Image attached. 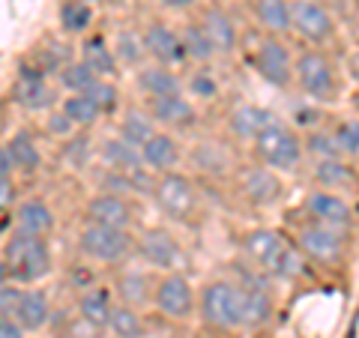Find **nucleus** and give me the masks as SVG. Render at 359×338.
<instances>
[{
  "label": "nucleus",
  "instance_id": "7",
  "mask_svg": "<svg viewBox=\"0 0 359 338\" xmlns=\"http://www.w3.org/2000/svg\"><path fill=\"white\" fill-rule=\"evenodd\" d=\"M245 60H249L255 75L269 87L290 90L297 84V54L290 51V45L285 39L261 33L252 42V51L245 54Z\"/></svg>",
  "mask_w": 359,
  "mask_h": 338
},
{
  "label": "nucleus",
  "instance_id": "40",
  "mask_svg": "<svg viewBox=\"0 0 359 338\" xmlns=\"http://www.w3.org/2000/svg\"><path fill=\"white\" fill-rule=\"evenodd\" d=\"M186 93L192 96L195 102H216L222 96V81H219V75L212 72V66H198L195 72H189Z\"/></svg>",
  "mask_w": 359,
  "mask_h": 338
},
{
  "label": "nucleus",
  "instance_id": "16",
  "mask_svg": "<svg viewBox=\"0 0 359 338\" xmlns=\"http://www.w3.org/2000/svg\"><path fill=\"white\" fill-rule=\"evenodd\" d=\"M302 216L341 234H351L356 228V212L351 207V201L341 191H330V189H311L306 201H302Z\"/></svg>",
  "mask_w": 359,
  "mask_h": 338
},
{
  "label": "nucleus",
  "instance_id": "51",
  "mask_svg": "<svg viewBox=\"0 0 359 338\" xmlns=\"http://www.w3.org/2000/svg\"><path fill=\"white\" fill-rule=\"evenodd\" d=\"M87 4H102V0H87Z\"/></svg>",
  "mask_w": 359,
  "mask_h": 338
},
{
  "label": "nucleus",
  "instance_id": "17",
  "mask_svg": "<svg viewBox=\"0 0 359 338\" xmlns=\"http://www.w3.org/2000/svg\"><path fill=\"white\" fill-rule=\"evenodd\" d=\"M150 117L156 120V126L174 135L195 132L201 126V108L189 93H174L162 99H144Z\"/></svg>",
  "mask_w": 359,
  "mask_h": 338
},
{
  "label": "nucleus",
  "instance_id": "27",
  "mask_svg": "<svg viewBox=\"0 0 359 338\" xmlns=\"http://www.w3.org/2000/svg\"><path fill=\"white\" fill-rule=\"evenodd\" d=\"M135 87L144 99H162L174 93H186V78L180 75V69L162 63H147L135 72Z\"/></svg>",
  "mask_w": 359,
  "mask_h": 338
},
{
  "label": "nucleus",
  "instance_id": "8",
  "mask_svg": "<svg viewBox=\"0 0 359 338\" xmlns=\"http://www.w3.org/2000/svg\"><path fill=\"white\" fill-rule=\"evenodd\" d=\"M290 240H294V245L306 261L318 266H341L347 255H351V234H341L311 219H302L299 224H294Z\"/></svg>",
  "mask_w": 359,
  "mask_h": 338
},
{
  "label": "nucleus",
  "instance_id": "47",
  "mask_svg": "<svg viewBox=\"0 0 359 338\" xmlns=\"http://www.w3.org/2000/svg\"><path fill=\"white\" fill-rule=\"evenodd\" d=\"M159 6L165 13L186 15V13H195V9H204V0H159Z\"/></svg>",
  "mask_w": 359,
  "mask_h": 338
},
{
  "label": "nucleus",
  "instance_id": "28",
  "mask_svg": "<svg viewBox=\"0 0 359 338\" xmlns=\"http://www.w3.org/2000/svg\"><path fill=\"white\" fill-rule=\"evenodd\" d=\"M78 58H81L99 78H111V81H114L123 69L117 63L114 48H111V39L102 36V33H87L81 39V45H78Z\"/></svg>",
  "mask_w": 359,
  "mask_h": 338
},
{
  "label": "nucleus",
  "instance_id": "34",
  "mask_svg": "<svg viewBox=\"0 0 359 338\" xmlns=\"http://www.w3.org/2000/svg\"><path fill=\"white\" fill-rule=\"evenodd\" d=\"M245 290V330H264L276 318L273 285L269 288H243Z\"/></svg>",
  "mask_w": 359,
  "mask_h": 338
},
{
  "label": "nucleus",
  "instance_id": "49",
  "mask_svg": "<svg viewBox=\"0 0 359 338\" xmlns=\"http://www.w3.org/2000/svg\"><path fill=\"white\" fill-rule=\"evenodd\" d=\"M347 75H351V81H353L356 90H359V51H353L351 58H347Z\"/></svg>",
  "mask_w": 359,
  "mask_h": 338
},
{
  "label": "nucleus",
  "instance_id": "30",
  "mask_svg": "<svg viewBox=\"0 0 359 338\" xmlns=\"http://www.w3.org/2000/svg\"><path fill=\"white\" fill-rule=\"evenodd\" d=\"M159 132V126H156V120L150 117L147 105H126L120 111V120H117V135L123 141H129L132 147H144L153 135Z\"/></svg>",
  "mask_w": 359,
  "mask_h": 338
},
{
  "label": "nucleus",
  "instance_id": "18",
  "mask_svg": "<svg viewBox=\"0 0 359 338\" xmlns=\"http://www.w3.org/2000/svg\"><path fill=\"white\" fill-rule=\"evenodd\" d=\"M141 36H144V45H147L150 63H162V66H171V69H180V66L189 63L183 36H180V30L174 25H168L162 18H150L141 27Z\"/></svg>",
  "mask_w": 359,
  "mask_h": 338
},
{
  "label": "nucleus",
  "instance_id": "35",
  "mask_svg": "<svg viewBox=\"0 0 359 338\" xmlns=\"http://www.w3.org/2000/svg\"><path fill=\"white\" fill-rule=\"evenodd\" d=\"M93 4L87 0H60L57 6V21H60V30L66 36H87L90 27H93Z\"/></svg>",
  "mask_w": 359,
  "mask_h": 338
},
{
  "label": "nucleus",
  "instance_id": "38",
  "mask_svg": "<svg viewBox=\"0 0 359 338\" xmlns=\"http://www.w3.org/2000/svg\"><path fill=\"white\" fill-rule=\"evenodd\" d=\"M311 177L318 183V189H330V191H344L347 186H353V168L347 165V159L314 162Z\"/></svg>",
  "mask_w": 359,
  "mask_h": 338
},
{
  "label": "nucleus",
  "instance_id": "29",
  "mask_svg": "<svg viewBox=\"0 0 359 338\" xmlns=\"http://www.w3.org/2000/svg\"><path fill=\"white\" fill-rule=\"evenodd\" d=\"M255 21L266 36L285 39L294 33V4L290 0H255Z\"/></svg>",
  "mask_w": 359,
  "mask_h": 338
},
{
  "label": "nucleus",
  "instance_id": "31",
  "mask_svg": "<svg viewBox=\"0 0 359 338\" xmlns=\"http://www.w3.org/2000/svg\"><path fill=\"white\" fill-rule=\"evenodd\" d=\"M111 48H114L117 63L123 66V69H135V72H138L141 66L150 63L144 36H141V30H135V27H120L114 36H111Z\"/></svg>",
  "mask_w": 359,
  "mask_h": 338
},
{
  "label": "nucleus",
  "instance_id": "33",
  "mask_svg": "<svg viewBox=\"0 0 359 338\" xmlns=\"http://www.w3.org/2000/svg\"><path fill=\"white\" fill-rule=\"evenodd\" d=\"M60 111L75 123L78 132L93 129L96 123L105 117V111L99 108V102H96L93 96H87V93H66L60 99Z\"/></svg>",
  "mask_w": 359,
  "mask_h": 338
},
{
  "label": "nucleus",
  "instance_id": "24",
  "mask_svg": "<svg viewBox=\"0 0 359 338\" xmlns=\"http://www.w3.org/2000/svg\"><path fill=\"white\" fill-rule=\"evenodd\" d=\"M57 228V216H54L51 204L39 195L18 201L13 210V231L27 234V236H48Z\"/></svg>",
  "mask_w": 359,
  "mask_h": 338
},
{
  "label": "nucleus",
  "instance_id": "26",
  "mask_svg": "<svg viewBox=\"0 0 359 338\" xmlns=\"http://www.w3.org/2000/svg\"><path fill=\"white\" fill-rule=\"evenodd\" d=\"M278 120H282V117H278L273 108H264V105H237L228 114V132L237 141H243V144H255Z\"/></svg>",
  "mask_w": 359,
  "mask_h": 338
},
{
  "label": "nucleus",
  "instance_id": "39",
  "mask_svg": "<svg viewBox=\"0 0 359 338\" xmlns=\"http://www.w3.org/2000/svg\"><path fill=\"white\" fill-rule=\"evenodd\" d=\"M192 159L198 162V168H204L207 174H231V171H237V168L231 165L228 147H224V144H216V141H201V144H195Z\"/></svg>",
  "mask_w": 359,
  "mask_h": 338
},
{
  "label": "nucleus",
  "instance_id": "3",
  "mask_svg": "<svg viewBox=\"0 0 359 338\" xmlns=\"http://www.w3.org/2000/svg\"><path fill=\"white\" fill-rule=\"evenodd\" d=\"M198 320L216 332L245 330V290L233 278H210L198 288Z\"/></svg>",
  "mask_w": 359,
  "mask_h": 338
},
{
  "label": "nucleus",
  "instance_id": "20",
  "mask_svg": "<svg viewBox=\"0 0 359 338\" xmlns=\"http://www.w3.org/2000/svg\"><path fill=\"white\" fill-rule=\"evenodd\" d=\"M96 159L105 171H114V174H123V177H135V180H147L153 177L147 168H144V159H141V150L132 147L129 141H123L120 135H105L102 141L96 144Z\"/></svg>",
  "mask_w": 359,
  "mask_h": 338
},
{
  "label": "nucleus",
  "instance_id": "12",
  "mask_svg": "<svg viewBox=\"0 0 359 338\" xmlns=\"http://www.w3.org/2000/svg\"><path fill=\"white\" fill-rule=\"evenodd\" d=\"M57 87L51 84V75L36 69L30 60L18 66V75L13 81V102L25 108L27 114H51L57 105Z\"/></svg>",
  "mask_w": 359,
  "mask_h": 338
},
{
  "label": "nucleus",
  "instance_id": "45",
  "mask_svg": "<svg viewBox=\"0 0 359 338\" xmlns=\"http://www.w3.org/2000/svg\"><path fill=\"white\" fill-rule=\"evenodd\" d=\"M45 129H48V135L51 138H60V141H69V138H75L78 135V129H75V123L63 114L60 108H54L48 117H45Z\"/></svg>",
  "mask_w": 359,
  "mask_h": 338
},
{
  "label": "nucleus",
  "instance_id": "22",
  "mask_svg": "<svg viewBox=\"0 0 359 338\" xmlns=\"http://www.w3.org/2000/svg\"><path fill=\"white\" fill-rule=\"evenodd\" d=\"M114 306H117L114 285H90V288H84L81 294H78V299H75V314H78V318H81L84 323L93 326V330L105 332Z\"/></svg>",
  "mask_w": 359,
  "mask_h": 338
},
{
  "label": "nucleus",
  "instance_id": "44",
  "mask_svg": "<svg viewBox=\"0 0 359 338\" xmlns=\"http://www.w3.org/2000/svg\"><path fill=\"white\" fill-rule=\"evenodd\" d=\"M87 96H93L96 102H99V108L105 111V117L108 114H114V111L120 108V90H117V84L111 81V78H99V81L90 87V93Z\"/></svg>",
  "mask_w": 359,
  "mask_h": 338
},
{
  "label": "nucleus",
  "instance_id": "48",
  "mask_svg": "<svg viewBox=\"0 0 359 338\" xmlns=\"http://www.w3.org/2000/svg\"><path fill=\"white\" fill-rule=\"evenodd\" d=\"M0 338H27V332L21 330V323L15 318H4L0 314Z\"/></svg>",
  "mask_w": 359,
  "mask_h": 338
},
{
  "label": "nucleus",
  "instance_id": "11",
  "mask_svg": "<svg viewBox=\"0 0 359 338\" xmlns=\"http://www.w3.org/2000/svg\"><path fill=\"white\" fill-rule=\"evenodd\" d=\"M150 309L159 311V318L171 323H189L192 318H198V288L183 269L162 273L156 278V294Z\"/></svg>",
  "mask_w": 359,
  "mask_h": 338
},
{
  "label": "nucleus",
  "instance_id": "2",
  "mask_svg": "<svg viewBox=\"0 0 359 338\" xmlns=\"http://www.w3.org/2000/svg\"><path fill=\"white\" fill-rule=\"evenodd\" d=\"M0 276L4 281H15L21 288H33L54 273V252L48 236H27V234H6L0 249Z\"/></svg>",
  "mask_w": 359,
  "mask_h": 338
},
{
  "label": "nucleus",
  "instance_id": "36",
  "mask_svg": "<svg viewBox=\"0 0 359 338\" xmlns=\"http://www.w3.org/2000/svg\"><path fill=\"white\" fill-rule=\"evenodd\" d=\"M111 338H147V320H144L141 309H132L126 302H117L111 311L108 330Z\"/></svg>",
  "mask_w": 359,
  "mask_h": 338
},
{
  "label": "nucleus",
  "instance_id": "37",
  "mask_svg": "<svg viewBox=\"0 0 359 338\" xmlns=\"http://www.w3.org/2000/svg\"><path fill=\"white\" fill-rule=\"evenodd\" d=\"M180 36H183V45H186V54H189V63L195 66H210L216 60V48H212L210 36L201 27V21H186L183 27H180Z\"/></svg>",
  "mask_w": 359,
  "mask_h": 338
},
{
  "label": "nucleus",
  "instance_id": "19",
  "mask_svg": "<svg viewBox=\"0 0 359 338\" xmlns=\"http://www.w3.org/2000/svg\"><path fill=\"white\" fill-rule=\"evenodd\" d=\"M198 21H201V27H204V33L210 36L212 48H216V58L228 60V58H233V54L240 51V45H243L240 25L233 21V15L224 6H219V4L204 6L201 9V15H198Z\"/></svg>",
  "mask_w": 359,
  "mask_h": 338
},
{
  "label": "nucleus",
  "instance_id": "15",
  "mask_svg": "<svg viewBox=\"0 0 359 338\" xmlns=\"http://www.w3.org/2000/svg\"><path fill=\"white\" fill-rule=\"evenodd\" d=\"M138 210L126 195L117 191H93L84 207H81V224H102V228H120V231H132Z\"/></svg>",
  "mask_w": 359,
  "mask_h": 338
},
{
  "label": "nucleus",
  "instance_id": "9",
  "mask_svg": "<svg viewBox=\"0 0 359 338\" xmlns=\"http://www.w3.org/2000/svg\"><path fill=\"white\" fill-rule=\"evenodd\" d=\"M150 198L168 219L183 222V224L195 222V216L201 212V191L195 186V180L183 171L156 174L150 186Z\"/></svg>",
  "mask_w": 359,
  "mask_h": 338
},
{
  "label": "nucleus",
  "instance_id": "42",
  "mask_svg": "<svg viewBox=\"0 0 359 338\" xmlns=\"http://www.w3.org/2000/svg\"><path fill=\"white\" fill-rule=\"evenodd\" d=\"M99 81V75L90 69V66L78 58V60H72L66 69L57 75V84L66 90V93H90V87H93Z\"/></svg>",
  "mask_w": 359,
  "mask_h": 338
},
{
  "label": "nucleus",
  "instance_id": "50",
  "mask_svg": "<svg viewBox=\"0 0 359 338\" xmlns=\"http://www.w3.org/2000/svg\"><path fill=\"white\" fill-rule=\"evenodd\" d=\"M351 102H353V111H356V117H359V90H353V99H351Z\"/></svg>",
  "mask_w": 359,
  "mask_h": 338
},
{
  "label": "nucleus",
  "instance_id": "41",
  "mask_svg": "<svg viewBox=\"0 0 359 338\" xmlns=\"http://www.w3.org/2000/svg\"><path fill=\"white\" fill-rule=\"evenodd\" d=\"M302 141H306V153L314 156V162H330V159H344V153L339 147V141H335V132L332 126H314L309 135H302Z\"/></svg>",
  "mask_w": 359,
  "mask_h": 338
},
{
  "label": "nucleus",
  "instance_id": "1",
  "mask_svg": "<svg viewBox=\"0 0 359 338\" xmlns=\"http://www.w3.org/2000/svg\"><path fill=\"white\" fill-rule=\"evenodd\" d=\"M243 261H249L255 269L273 281H297L306 273V257L299 255L287 234L276 228H249L240 236Z\"/></svg>",
  "mask_w": 359,
  "mask_h": 338
},
{
  "label": "nucleus",
  "instance_id": "32",
  "mask_svg": "<svg viewBox=\"0 0 359 338\" xmlns=\"http://www.w3.org/2000/svg\"><path fill=\"white\" fill-rule=\"evenodd\" d=\"M9 153H13V162L18 168V174H25V177H33L42 168V150H39V144L36 138H33V132L27 129H18L13 132L9 138L4 141Z\"/></svg>",
  "mask_w": 359,
  "mask_h": 338
},
{
  "label": "nucleus",
  "instance_id": "25",
  "mask_svg": "<svg viewBox=\"0 0 359 338\" xmlns=\"http://www.w3.org/2000/svg\"><path fill=\"white\" fill-rule=\"evenodd\" d=\"M141 159H144V168L156 177V174H171L180 168L183 162V144L174 132H165L159 129L153 138L141 147Z\"/></svg>",
  "mask_w": 359,
  "mask_h": 338
},
{
  "label": "nucleus",
  "instance_id": "13",
  "mask_svg": "<svg viewBox=\"0 0 359 338\" xmlns=\"http://www.w3.org/2000/svg\"><path fill=\"white\" fill-rule=\"evenodd\" d=\"M233 183H237V191L243 195L245 204H252L257 210H269L285 198L282 174L261 165V162L240 165L237 171H233Z\"/></svg>",
  "mask_w": 359,
  "mask_h": 338
},
{
  "label": "nucleus",
  "instance_id": "43",
  "mask_svg": "<svg viewBox=\"0 0 359 338\" xmlns=\"http://www.w3.org/2000/svg\"><path fill=\"white\" fill-rule=\"evenodd\" d=\"M332 132H335V141L344 153V159H359V117H341L332 123Z\"/></svg>",
  "mask_w": 359,
  "mask_h": 338
},
{
  "label": "nucleus",
  "instance_id": "4",
  "mask_svg": "<svg viewBox=\"0 0 359 338\" xmlns=\"http://www.w3.org/2000/svg\"><path fill=\"white\" fill-rule=\"evenodd\" d=\"M311 105H335L344 96V75L327 48L306 45L297 51V84Z\"/></svg>",
  "mask_w": 359,
  "mask_h": 338
},
{
  "label": "nucleus",
  "instance_id": "46",
  "mask_svg": "<svg viewBox=\"0 0 359 338\" xmlns=\"http://www.w3.org/2000/svg\"><path fill=\"white\" fill-rule=\"evenodd\" d=\"M21 290L25 288L15 285V281H4V285H0V314H4V318H13V311L21 299Z\"/></svg>",
  "mask_w": 359,
  "mask_h": 338
},
{
  "label": "nucleus",
  "instance_id": "5",
  "mask_svg": "<svg viewBox=\"0 0 359 338\" xmlns=\"http://www.w3.org/2000/svg\"><path fill=\"white\" fill-rule=\"evenodd\" d=\"M252 153H255V162L273 168V171H278V174L299 171L302 162H306V156H309L302 135L290 126L285 117L278 123H273V126L252 144Z\"/></svg>",
  "mask_w": 359,
  "mask_h": 338
},
{
  "label": "nucleus",
  "instance_id": "14",
  "mask_svg": "<svg viewBox=\"0 0 359 338\" xmlns=\"http://www.w3.org/2000/svg\"><path fill=\"white\" fill-rule=\"evenodd\" d=\"M294 4V33L311 45V48H327L339 36V21L323 0H290Z\"/></svg>",
  "mask_w": 359,
  "mask_h": 338
},
{
  "label": "nucleus",
  "instance_id": "6",
  "mask_svg": "<svg viewBox=\"0 0 359 338\" xmlns=\"http://www.w3.org/2000/svg\"><path fill=\"white\" fill-rule=\"evenodd\" d=\"M135 236L132 231L102 228V224H81L75 236V252L90 264L99 266H126L129 257H135Z\"/></svg>",
  "mask_w": 359,
  "mask_h": 338
},
{
  "label": "nucleus",
  "instance_id": "52",
  "mask_svg": "<svg viewBox=\"0 0 359 338\" xmlns=\"http://www.w3.org/2000/svg\"><path fill=\"white\" fill-rule=\"evenodd\" d=\"M339 4H353V0H339Z\"/></svg>",
  "mask_w": 359,
  "mask_h": 338
},
{
  "label": "nucleus",
  "instance_id": "10",
  "mask_svg": "<svg viewBox=\"0 0 359 338\" xmlns=\"http://www.w3.org/2000/svg\"><path fill=\"white\" fill-rule=\"evenodd\" d=\"M135 257L153 273H177L186 264V249L180 236L165 224H147L135 236Z\"/></svg>",
  "mask_w": 359,
  "mask_h": 338
},
{
  "label": "nucleus",
  "instance_id": "23",
  "mask_svg": "<svg viewBox=\"0 0 359 338\" xmlns=\"http://www.w3.org/2000/svg\"><path fill=\"white\" fill-rule=\"evenodd\" d=\"M13 318L21 323V330L27 335H36V332H45L54 320V306H51V297L45 294L42 288H25L21 290V299L13 311Z\"/></svg>",
  "mask_w": 359,
  "mask_h": 338
},
{
  "label": "nucleus",
  "instance_id": "21",
  "mask_svg": "<svg viewBox=\"0 0 359 338\" xmlns=\"http://www.w3.org/2000/svg\"><path fill=\"white\" fill-rule=\"evenodd\" d=\"M156 278L159 273H153L147 266H120L117 276H114V294L117 302H126L132 309H144V306H153V294H156Z\"/></svg>",
  "mask_w": 359,
  "mask_h": 338
}]
</instances>
